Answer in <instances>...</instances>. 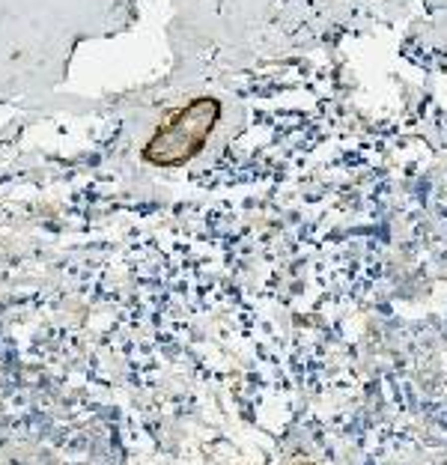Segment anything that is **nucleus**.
<instances>
[{
  "label": "nucleus",
  "mask_w": 447,
  "mask_h": 465,
  "mask_svg": "<svg viewBox=\"0 0 447 465\" xmlns=\"http://www.w3.org/2000/svg\"><path fill=\"white\" fill-rule=\"evenodd\" d=\"M215 113H218L215 101H209V98L191 101L185 110L173 113V119L164 128L155 131V137L143 149V158L155 161V164H179V161L191 158L203 146L212 122H215Z\"/></svg>",
  "instance_id": "nucleus-1"
}]
</instances>
